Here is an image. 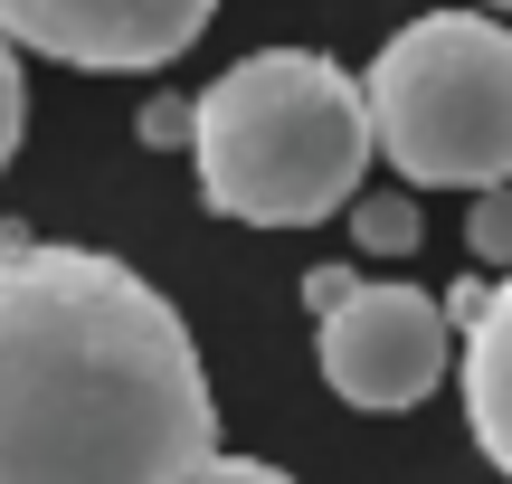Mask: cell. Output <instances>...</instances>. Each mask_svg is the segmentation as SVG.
<instances>
[{"mask_svg": "<svg viewBox=\"0 0 512 484\" xmlns=\"http://www.w3.org/2000/svg\"><path fill=\"white\" fill-rule=\"evenodd\" d=\"M380 162L408 190H503L512 181V29L484 10H427L370 57Z\"/></svg>", "mask_w": 512, "mask_h": 484, "instance_id": "3957f363", "label": "cell"}, {"mask_svg": "<svg viewBox=\"0 0 512 484\" xmlns=\"http://www.w3.org/2000/svg\"><path fill=\"white\" fill-rule=\"evenodd\" d=\"M209 10L219 0H0V29L57 67L133 76V67H171L209 29Z\"/></svg>", "mask_w": 512, "mask_h": 484, "instance_id": "5b68a950", "label": "cell"}, {"mask_svg": "<svg viewBox=\"0 0 512 484\" xmlns=\"http://www.w3.org/2000/svg\"><path fill=\"white\" fill-rule=\"evenodd\" d=\"M456 380H465V428H475V447L512 475V276H494V304L465 323Z\"/></svg>", "mask_w": 512, "mask_h": 484, "instance_id": "8992f818", "label": "cell"}, {"mask_svg": "<svg viewBox=\"0 0 512 484\" xmlns=\"http://www.w3.org/2000/svg\"><path fill=\"white\" fill-rule=\"evenodd\" d=\"M200 190L219 219L247 228H313L323 209L361 200V171L380 152L370 86L313 48H256L200 95Z\"/></svg>", "mask_w": 512, "mask_h": 484, "instance_id": "7a4b0ae2", "label": "cell"}, {"mask_svg": "<svg viewBox=\"0 0 512 484\" xmlns=\"http://www.w3.org/2000/svg\"><path fill=\"white\" fill-rule=\"evenodd\" d=\"M19 133H29V76H19V38L0 29V171H10Z\"/></svg>", "mask_w": 512, "mask_h": 484, "instance_id": "9c48e42d", "label": "cell"}, {"mask_svg": "<svg viewBox=\"0 0 512 484\" xmlns=\"http://www.w3.org/2000/svg\"><path fill=\"white\" fill-rule=\"evenodd\" d=\"M351 295H361V276H351V266H304V314H313V323L342 314Z\"/></svg>", "mask_w": 512, "mask_h": 484, "instance_id": "8fae6325", "label": "cell"}, {"mask_svg": "<svg viewBox=\"0 0 512 484\" xmlns=\"http://www.w3.org/2000/svg\"><path fill=\"white\" fill-rule=\"evenodd\" d=\"M484 10H512V0H484Z\"/></svg>", "mask_w": 512, "mask_h": 484, "instance_id": "4fadbf2b", "label": "cell"}, {"mask_svg": "<svg viewBox=\"0 0 512 484\" xmlns=\"http://www.w3.org/2000/svg\"><path fill=\"white\" fill-rule=\"evenodd\" d=\"M446 323L456 314H446L437 295L361 276V295H351L342 314H323V380H332V399H351V409H418V399L446 380V361L465 352Z\"/></svg>", "mask_w": 512, "mask_h": 484, "instance_id": "277c9868", "label": "cell"}, {"mask_svg": "<svg viewBox=\"0 0 512 484\" xmlns=\"http://www.w3.org/2000/svg\"><path fill=\"white\" fill-rule=\"evenodd\" d=\"M351 238H361L370 257H408V247H418V200H399V190L351 200Z\"/></svg>", "mask_w": 512, "mask_h": 484, "instance_id": "52a82bcc", "label": "cell"}, {"mask_svg": "<svg viewBox=\"0 0 512 484\" xmlns=\"http://www.w3.org/2000/svg\"><path fill=\"white\" fill-rule=\"evenodd\" d=\"M465 247H475V266L512 276V181H503V190H475V200H465Z\"/></svg>", "mask_w": 512, "mask_h": 484, "instance_id": "ba28073f", "label": "cell"}, {"mask_svg": "<svg viewBox=\"0 0 512 484\" xmlns=\"http://www.w3.org/2000/svg\"><path fill=\"white\" fill-rule=\"evenodd\" d=\"M133 133H143L152 152H171V143H190V133H200V105H181V95H162V105H143V124H133Z\"/></svg>", "mask_w": 512, "mask_h": 484, "instance_id": "30bf717a", "label": "cell"}, {"mask_svg": "<svg viewBox=\"0 0 512 484\" xmlns=\"http://www.w3.org/2000/svg\"><path fill=\"white\" fill-rule=\"evenodd\" d=\"M190 484H294L285 466H266V456H209Z\"/></svg>", "mask_w": 512, "mask_h": 484, "instance_id": "7c38bea8", "label": "cell"}, {"mask_svg": "<svg viewBox=\"0 0 512 484\" xmlns=\"http://www.w3.org/2000/svg\"><path fill=\"white\" fill-rule=\"evenodd\" d=\"M219 409L190 323L124 257L0 247V484H190Z\"/></svg>", "mask_w": 512, "mask_h": 484, "instance_id": "6da1fadb", "label": "cell"}]
</instances>
